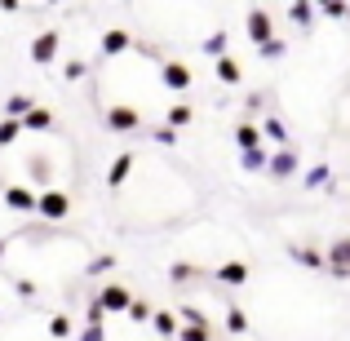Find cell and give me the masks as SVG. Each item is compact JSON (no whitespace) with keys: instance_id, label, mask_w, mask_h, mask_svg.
<instances>
[{"instance_id":"cell-11","label":"cell","mask_w":350,"mask_h":341,"mask_svg":"<svg viewBox=\"0 0 350 341\" xmlns=\"http://www.w3.org/2000/svg\"><path fill=\"white\" fill-rule=\"evenodd\" d=\"M5 208L9 213H36V191L31 187H5Z\"/></svg>"},{"instance_id":"cell-4","label":"cell","mask_w":350,"mask_h":341,"mask_svg":"<svg viewBox=\"0 0 350 341\" xmlns=\"http://www.w3.org/2000/svg\"><path fill=\"white\" fill-rule=\"evenodd\" d=\"M94 301L107 310V315H129V306H133V292H129L124 284H103Z\"/></svg>"},{"instance_id":"cell-2","label":"cell","mask_w":350,"mask_h":341,"mask_svg":"<svg viewBox=\"0 0 350 341\" xmlns=\"http://www.w3.org/2000/svg\"><path fill=\"white\" fill-rule=\"evenodd\" d=\"M324 275H333V279H350V235H337L333 244L324 248Z\"/></svg>"},{"instance_id":"cell-20","label":"cell","mask_w":350,"mask_h":341,"mask_svg":"<svg viewBox=\"0 0 350 341\" xmlns=\"http://www.w3.org/2000/svg\"><path fill=\"white\" fill-rule=\"evenodd\" d=\"M196 279H204V271H200V266H191V262H173L169 266V284H196Z\"/></svg>"},{"instance_id":"cell-40","label":"cell","mask_w":350,"mask_h":341,"mask_svg":"<svg viewBox=\"0 0 350 341\" xmlns=\"http://www.w3.org/2000/svg\"><path fill=\"white\" fill-rule=\"evenodd\" d=\"M151 137H155V142H160V146H178V133H173V128H169V124H160V128H151Z\"/></svg>"},{"instance_id":"cell-38","label":"cell","mask_w":350,"mask_h":341,"mask_svg":"<svg viewBox=\"0 0 350 341\" xmlns=\"http://www.w3.org/2000/svg\"><path fill=\"white\" fill-rule=\"evenodd\" d=\"M9 284H14V292H18L23 301H31V297H36V284H31V279H23V275H14Z\"/></svg>"},{"instance_id":"cell-16","label":"cell","mask_w":350,"mask_h":341,"mask_svg":"<svg viewBox=\"0 0 350 341\" xmlns=\"http://www.w3.org/2000/svg\"><path fill=\"white\" fill-rule=\"evenodd\" d=\"M301 182H306V191L333 187V164H310V169H301Z\"/></svg>"},{"instance_id":"cell-34","label":"cell","mask_w":350,"mask_h":341,"mask_svg":"<svg viewBox=\"0 0 350 341\" xmlns=\"http://www.w3.org/2000/svg\"><path fill=\"white\" fill-rule=\"evenodd\" d=\"M85 76H89V62H85V58L62 62V80H71V85H76V80H85Z\"/></svg>"},{"instance_id":"cell-36","label":"cell","mask_w":350,"mask_h":341,"mask_svg":"<svg viewBox=\"0 0 350 341\" xmlns=\"http://www.w3.org/2000/svg\"><path fill=\"white\" fill-rule=\"evenodd\" d=\"M103 324H107V310L98 306V301H89L85 306V328H103Z\"/></svg>"},{"instance_id":"cell-43","label":"cell","mask_w":350,"mask_h":341,"mask_svg":"<svg viewBox=\"0 0 350 341\" xmlns=\"http://www.w3.org/2000/svg\"><path fill=\"white\" fill-rule=\"evenodd\" d=\"M346 23H350V5H346Z\"/></svg>"},{"instance_id":"cell-35","label":"cell","mask_w":350,"mask_h":341,"mask_svg":"<svg viewBox=\"0 0 350 341\" xmlns=\"http://www.w3.org/2000/svg\"><path fill=\"white\" fill-rule=\"evenodd\" d=\"M178 341H213V328H191V324H182L178 328Z\"/></svg>"},{"instance_id":"cell-3","label":"cell","mask_w":350,"mask_h":341,"mask_svg":"<svg viewBox=\"0 0 350 341\" xmlns=\"http://www.w3.org/2000/svg\"><path fill=\"white\" fill-rule=\"evenodd\" d=\"M58 49H62V27H44V31L31 40V49H27V53H31L36 67H49V62L58 58Z\"/></svg>"},{"instance_id":"cell-14","label":"cell","mask_w":350,"mask_h":341,"mask_svg":"<svg viewBox=\"0 0 350 341\" xmlns=\"http://www.w3.org/2000/svg\"><path fill=\"white\" fill-rule=\"evenodd\" d=\"M27 173H31V182L40 191L53 187V164H49V155H31V160H27Z\"/></svg>"},{"instance_id":"cell-10","label":"cell","mask_w":350,"mask_h":341,"mask_svg":"<svg viewBox=\"0 0 350 341\" xmlns=\"http://www.w3.org/2000/svg\"><path fill=\"white\" fill-rule=\"evenodd\" d=\"M244 31H248V40H253V44H266V40H275V18L266 14V9H253L248 23H244Z\"/></svg>"},{"instance_id":"cell-32","label":"cell","mask_w":350,"mask_h":341,"mask_svg":"<svg viewBox=\"0 0 350 341\" xmlns=\"http://www.w3.org/2000/svg\"><path fill=\"white\" fill-rule=\"evenodd\" d=\"M178 315H182V324H191V328H213L200 306H178Z\"/></svg>"},{"instance_id":"cell-15","label":"cell","mask_w":350,"mask_h":341,"mask_svg":"<svg viewBox=\"0 0 350 341\" xmlns=\"http://www.w3.org/2000/svg\"><path fill=\"white\" fill-rule=\"evenodd\" d=\"M288 253H293V262H301L306 271H324V248H315V244H293Z\"/></svg>"},{"instance_id":"cell-42","label":"cell","mask_w":350,"mask_h":341,"mask_svg":"<svg viewBox=\"0 0 350 341\" xmlns=\"http://www.w3.org/2000/svg\"><path fill=\"white\" fill-rule=\"evenodd\" d=\"M5 253H9V235H0V262H5Z\"/></svg>"},{"instance_id":"cell-18","label":"cell","mask_w":350,"mask_h":341,"mask_svg":"<svg viewBox=\"0 0 350 341\" xmlns=\"http://www.w3.org/2000/svg\"><path fill=\"white\" fill-rule=\"evenodd\" d=\"M23 128H27V133H49V128H53V111H49V107H31V111L23 115Z\"/></svg>"},{"instance_id":"cell-21","label":"cell","mask_w":350,"mask_h":341,"mask_svg":"<svg viewBox=\"0 0 350 341\" xmlns=\"http://www.w3.org/2000/svg\"><path fill=\"white\" fill-rule=\"evenodd\" d=\"M266 164H271V151H266V146H257V151H239V169H244V173H262Z\"/></svg>"},{"instance_id":"cell-17","label":"cell","mask_w":350,"mask_h":341,"mask_svg":"<svg viewBox=\"0 0 350 341\" xmlns=\"http://www.w3.org/2000/svg\"><path fill=\"white\" fill-rule=\"evenodd\" d=\"M235 146L239 151H257V146H262V128H257L253 120H239L235 124Z\"/></svg>"},{"instance_id":"cell-19","label":"cell","mask_w":350,"mask_h":341,"mask_svg":"<svg viewBox=\"0 0 350 341\" xmlns=\"http://www.w3.org/2000/svg\"><path fill=\"white\" fill-rule=\"evenodd\" d=\"M151 328H155V333H160V337H178V315H173V310H164V306H155V315H151Z\"/></svg>"},{"instance_id":"cell-29","label":"cell","mask_w":350,"mask_h":341,"mask_svg":"<svg viewBox=\"0 0 350 341\" xmlns=\"http://www.w3.org/2000/svg\"><path fill=\"white\" fill-rule=\"evenodd\" d=\"M226 333H231V337H244L248 333V315L239 306H226Z\"/></svg>"},{"instance_id":"cell-28","label":"cell","mask_w":350,"mask_h":341,"mask_svg":"<svg viewBox=\"0 0 350 341\" xmlns=\"http://www.w3.org/2000/svg\"><path fill=\"white\" fill-rule=\"evenodd\" d=\"M191 120H196V111H191L187 103H178V107H169V120H164V124L178 133V128H187V124H191Z\"/></svg>"},{"instance_id":"cell-8","label":"cell","mask_w":350,"mask_h":341,"mask_svg":"<svg viewBox=\"0 0 350 341\" xmlns=\"http://www.w3.org/2000/svg\"><path fill=\"white\" fill-rule=\"evenodd\" d=\"M266 173H271L275 182H288V178H297V173H301V160H297V151H293V146H284V151H271V164H266Z\"/></svg>"},{"instance_id":"cell-13","label":"cell","mask_w":350,"mask_h":341,"mask_svg":"<svg viewBox=\"0 0 350 341\" xmlns=\"http://www.w3.org/2000/svg\"><path fill=\"white\" fill-rule=\"evenodd\" d=\"M133 164H137V160H133V151H120L116 160H111V169H107V187H116V191H120V187L129 182V173H133Z\"/></svg>"},{"instance_id":"cell-37","label":"cell","mask_w":350,"mask_h":341,"mask_svg":"<svg viewBox=\"0 0 350 341\" xmlns=\"http://www.w3.org/2000/svg\"><path fill=\"white\" fill-rule=\"evenodd\" d=\"M315 18H346V5L342 0H324V5H315Z\"/></svg>"},{"instance_id":"cell-1","label":"cell","mask_w":350,"mask_h":341,"mask_svg":"<svg viewBox=\"0 0 350 341\" xmlns=\"http://www.w3.org/2000/svg\"><path fill=\"white\" fill-rule=\"evenodd\" d=\"M36 213L44 217V222H67V213H71V195L67 191H58V187H49V191H36Z\"/></svg>"},{"instance_id":"cell-30","label":"cell","mask_w":350,"mask_h":341,"mask_svg":"<svg viewBox=\"0 0 350 341\" xmlns=\"http://www.w3.org/2000/svg\"><path fill=\"white\" fill-rule=\"evenodd\" d=\"M107 271H116V253H98V257H89V266H85V275H107Z\"/></svg>"},{"instance_id":"cell-22","label":"cell","mask_w":350,"mask_h":341,"mask_svg":"<svg viewBox=\"0 0 350 341\" xmlns=\"http://www.w3.org/2000/svg\"><path fill=\"white\" fill-rule=\"evenodd\" d=\"M31 107H36L31 94H9V98H5V120H23Z\"/></svg>"},{"instance_id":"cell-7","label":"cell","mask_w":350,"mask_h":341,"mask_svg":"<svg viewBox=\"0 0 350 341\" xmlns=\"http://www.w3.org/2000/svg\"><path fill=\"white\" fill-rule=\"evenodd\" d=\"M160 80H164V89H173V94H187L196 76H191V67H187V62L164 58V62H160Z\"/></svg>"},{"instance_id":"cell-24","label":"cell","mask_w":350,"mask_h":341,"mask_svg":"<svg viewBox=\"0 0 350 341\" xmlns=\"http://www.w3.org/2000/svg\"><path fill=\"white\" fill-rule=\"evenodd\" d=\"M49 337H58V341H71L76 337V324H71V315H49Z\"/></svg>"},{"instance_id":"cell-23","label":"cell","mask_w":350,"mask_h":341,"mask_svg":"<svg viewBox=\"0 0 350 341\" xmlns=\"http://www.w3.org/2000/svg\"><path fill=\"white\" fill-rule=\"evenodd\" d=\"M217 80H222V85H239V80H244V67H239L231 53H226V58H217Z\"/></svg>"},{"instance_id":"cell-27","label":"cell","mask_w":350,"mask_h":341,"mask_svg":"<svg viewBox=\"0 0 350 341\" xmlns=\"http://www.w3.org/2000/svg\"><path fill=\"white\" fill-rule=\"evenodd\" d=\"M288 18L297 27H315V5H306V0H293L288 5Z\"/></svg>"},{"instance_id":"cell-26","label":"cell","mask_w":350,"mask_h":341,"mask_svg":"<svg viewBox=\"0 0 350 341\" xmlns=\"http://www.w3.org/2000/svg\"><path fill=\"white\" fill-rule=\"evenodd\" d=\"M284 53H288V40H284V36H275V40L257 44V58H266V62H280Z\"/></svg>"},{"instance_id":"cell-33","label":"cell","mask_w":350,"mask_h":341,"mask_svg":"<svg viewBox=\"0 0 350 341\" xmlns=\"http://www.w3.org/2000/svg\"><path fill=\"white\" fill-rule=\"evenodd\" d=\"M23 137V120H0V146H14Z\"/></svg>"},{"instance_id":"cell-5","label":"cell","mask_w":350,"mask_h":341,"mask_svg":"<svg viewBox=\"0 0 350 341\" xmlns=\"http://www.w3.org/2000/svg\"><path fill=\"white\" fill-rule=\"evenodd\" d=\"M133 49V36L124 31V27H107L103 40H98V58L94 62H107V58H120V53Z\"/></svg>"},{"instance_id":"cell-39","label":"cell","mask_w":350,"mask_h":341,"mask_svg":"<svg viewBox=\"0 0 350 341\" xmlns=\"http://www.w3.org/2000/svg\"><path fill=\"white\" fill-rule=\"evenodd\" d=\"M244 107H248V111H266V107H271V98H266V89H257V94H248V98H244Z\"/></svg>"},{"instance_id":"cell-6","label":"cell","mask_w":350,"mask_h":341,"mask_svg":"<svg viewBox=\"0 0 350 341\" xmlns=\"http://www.w3.org/2000/svg\"><path fill=\"white\" fill-rule=\"evenodd\" d=\"M103 124H107V133H137L142 128V111L137 107H107Z\"/></svg>"},{"instance_id":"cell-31","label":"cell","mask_w":350,"mask_h":341,"mask_svg":"<svg viewBox=\"0 0 350 341\" xmlns=\"http://www.w3.org/2000/svg\"><path fill=\"white\" fill-rule=\"evenodd\" d=\"M151 315H155V306H151V301L133 297V306H129V324H151Z\"/></svg>"},{"instance_id":"cell-41","label":"cell","mask_w":350,"mask_h":341,"mask_svg":"<svg viewBox=\"0 0 350 341\" xmlns=\"http://www.w3.org/2000/svg\"><path fill=\"white\" fill-rule=\"evenodd\" d=\"M76 341H107V328H80Z\"/></svg>"},{"instance_id":"cell-25","label":"cell","mask_w":350,"mask_h":341,"mask_svg":"<svg viewBox=\"0 0 350 341\" xmlns=\"http://www.w3.org/2000/svg\"><path fill=\"white\" fill-rule=\"evenodd\" d=\"M226 40H231L226 31H208L204 44H200V49H204V58H226Z\"/></svg>"},{"instance_id":"cell-12","label":"cell","mask_w":350,"mask_h":341,"mask_svg":"<svg viewBox=\"0 0 350 341\" xmlns=\"http://www.w3.org/2000/svg\"><path fill=\"white\" fill-rule=\"evenodd\" d=\"M257 128H262V142H275V151H284V146H288V124H284V120L275 115V111L266 115Z\"/></svg>"},{"instance_id":"cell-9","label":"cell","mask_w":350,"mask_h":341,"mask_svg":"<svg viewBox=\"0 0 350 341\" xmlns=\"http://www.w3.org/2000/svg\"><path fill=\"white\" fill-rule=\"evenodd\" d=\"M248 275H253V271H248V262L231 257V262H222V266L213 271V279L222 284V288H244V284H248Z\"/></svg>"}]
</instances>
